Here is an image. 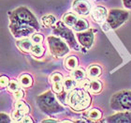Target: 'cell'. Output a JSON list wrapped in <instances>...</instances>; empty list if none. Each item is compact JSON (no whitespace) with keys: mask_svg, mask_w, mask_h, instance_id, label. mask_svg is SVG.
Returning a JSON list of instances; mask_svg holds the SVG:
<instances>
[{"mask_svg":"<svg viewBox=\"0 0 131 123\" xmlns=\"http://www.w3.org/2000/svg\"><path fill=\"white\" fill-rule=\"evenodd\" d=\"M78 17H77L76 14L72 13V12H68V13H66L63 16V22L66 25L68 26H70V27H73L75 24L78 21Z\"/></svg>","mask_w":131,"mask_h":123,"instance_id":"obj_14","label":"cell"},{"mask_svg":"<svg viewBox=\"0 0 131 123\" xmlns=\"http://www.w3.org/2000/svg\"><path fill=\"white\" fill-rule=\"evenodd\" d=\"M42 122H58V120H56V119H44V120H42Z\"/></svg>","mask_w":131,"mask_h":123,"instance_id":"obj_34","label":"cell"},{"mask_svg":"<svg viewBox=\"0 0 131 123\" xmlns=\"http://www.w3.org/2000/svg\"><path fill=\"white\" fill-rule=\"evenodd\" d=\"M124 7L127 10H131V0H123Z\"/></svg>","mask_w":131,"mask_h":123,"instance_id":"obj_32","label":"cell"},{"mask_svg":"<svg viewBox=\"0 0 131 123\" xmlns=\"http://www.w3.org/2000/svg\"><path fill=\"white\" fill-rule=\"evenodd\" d=\"M36 101H37V104L39 107V109L47 115L63 112L64 110L63 106L56 101L53 93L51 90H48L38 95Z\"/></svg>","mask_w":131,"mask_h":123,"instance_id":"obj_3","label":"cell"},{"mask_svg":"<svg viewBox=\"0 0 131 123\" xmlns=\"http://www.w3.org/2000/svg\"><path fill=\"white\" fill-rule=\"evenodd\" d=\"M31 54L37 58H40L44 54V48L41 46L40 43H36L35 45H33L31 49Z\"/></svg>","mask_w":131,"mask_h":123,"instance_id":"obj_23","label":"cell"},{"mask_svg":"<svg viewBox=\"0 0 131 123\" xmlns=\"http://www.w3.org/2000/svg\"><path fill=\"white\" fill-rule=\"evenodd\" d=\"M9 29L17 39L26 38L40 29L36 16L25 7H20L9 12Z\"/></svg>","mask_w":131,"mask_h":123,"instance_id":"obj_1","label":"cell"},{"mask_svg":"<svg viewBox=\"0 0 131 123\" xmlns=\"http://www.w3.org/2000/svg\"><path fill=\"white\" fill-rule=\"evenodd\" d=\"M31 40H32L33 42L35 43H41L42 41H43V37L40 34H38V33H34L31 37Z\"/></svg>","mask_w":131,"mask_h":123,"instance_id":"obj_28","label":"cell"},{"mask_svg":"<svg viewBox=\"0 0 131 123\" xmlns=\"http://www.w3.org/2000/svg\"><path fill=\"white\" fill-rule=\"evenodd\" d=\"M32 40H29V39H23V40H19L17 41V47L19 48L21 51L25 53H31V49L33 47L32 43Z\"/></svg>","mask_w":131,"mask_h":123,"instance_id":"obj_13","label":"cell"},{"mask_svg":"<svg viewBox=\"0 0 131 123\" xmlns=\"http://www.w3.org/2000/svg\"><path fill=\"white\" fill-rule=\"evenodd\" d=\"M65 67L68 70H70V71H73L77 68L78 66V59H77L75 56H68V58H66L65 60Z\"/></svg>","mask_w":131,"mask_h":123,"instance_id":"obj_17","label":"cell"},{"mask_svg":"<svg viewBox=\"0 0 131 123\" xmlns=\"http://www.w3.org/2000/svg\"><path fill=\"white\" fill-rule=\"evenodd\" d=\"M88 87L93 93H99L102 89V83L98 80H93L88 84Z\"/></svg>","mask_w":131,"mask_h":123,"instance_id":"obj_19","label":"cell"},{"mask_svg":"<svg viewBox=\"0 0 131 123\" xmlns=\"http://www.w3.org/2000/svg\"><path fill=\"white\" fill-rule=\"evenodd\" d=\"M21 122H24V123H25V122H30V123H33L34 121H33V119H31L30 117H28V116H25V118H24L22 119V121H21Z\"/></svg>","mask_w":131,"mask_h":123,"instance_id":"obj_33","label":"cell"},{"mask_svg":"<svg viewBox=\"0 0 131 123\" xmlns=\"http://www.w3.org/2000/svg\"><path fill=\"white\" fill-rule=\"evenodd\" d=\"M63 122L65 123V122H72V121H70V120H68V119H66V120H63Z\"/></svg>","mask_w":131,"mask_h":123,"instance_id":"obj_36","label":"cell"},{"mask_svg":"<svg viewBox=\"0 0 131 123\" xmlns=\"http://www.w3.org/2000/svg\"><path fill=\"white\" fill-rule=\"evenodd\" d=\"M0 83H1V88H8L10 82H9V79H8V77H7V76H1V78H0Z\"/></svg>","mask_w":131,"mask_h":123,"instance_id":"obj_29","label":"cell"},{"mask_svg":"<svg viewBox=\"0 0 131 123\" xmlns=\"http://www.w3.org/2000/svg\"><path fill=\"white\" fill-rule=\"evenodd\" d=\"M13 95H14V98L16 99V100H18V101H19V100H22V99L24 98V91L19 88L18 90L14 92Z\"/></svg>","mask_w":131,"mask_h":123,"instance_id":"obj_30","label":"cell"},{"mask_svg":"<svg viewBox=\"0 0 131 123\" xmlns=\"http://www.w3.org/2000/svg\"><path fill=\"white\" fill-rule=\"evenodd\" d=\"M15 109L23 110V111H25V112L27 113V114L29 113V106L25 103V101H21V100H19V101L15 103Z\"/></svg>","mask_w":131,"mask_h":123,"instance_id":"obj_26","label":"cell"},{"mask_svg":"<svg viewBox=\"0 0 131 123\" xmlns=\"http://www.w3.org/2000/svg\"><path fill=\"white\" fill-rule=\"evenodd\" d=\"M10 119H9V117H8L7 114H5V113H1V123H8L10 122Z\"/></svg>","mask_w":131,"mask_h":123,"instance_id":"obj_31","label":"cell"},{"mask_svg":"<svg viewBox=\"0 0 131 123\" xmlns=\"http://www.w3.org/2000/svg\"><path fill=\"white\" fill-rule=\"evenodd\" d=\"M72 8L77 14L86 16L91 12V4L87 0H75L72 4Z\"/></svg>","mask_w":131,"mask_h":123,"instance_id":"obj_9","label":"cell"},{"mask_svg":"<svg viewBox=\"0 0 131 123\" xmlns=\"http://www.w3.org/2000/svg\"><path fill=\"white\" fill-rule=\"evenodd\" d=\"M50 82L52 84V91L56 94H61L64 88L63 75L59 72H53L50 76Z\"/></svg>","mask_w":131,"mask_h":123,"instance_id":"obj_10","label":"cell"},{"mask_svg":"<svg viewBox=\"0 0 131 123\" xmlns=\"http://www.w3.org/2000/svg\"><path fill=\"white\" fill-rule=\"evenodd\" d=\"M48 45L50 48V52L55 58H61L64 56L69 52L68 43H66L61 39L54 37V36H49L47 38Z\"/></svg>","mask_w":131,"mask_h":123,"instance_id":"obj_7","label":"cell"},{"mask_svg":"<svg viewBox=\"0 0 131 123\" xmlns=\"http://www.w3.org/2000/svg\"><path fill=\"white\" fill-rule=\"evenodd\" d=\"M66 102L77 112L83 111L90 106L91 97L84 88H76L66 96Z\"/></svg>","mask_w":131,"mask_h":123,"instance_id":"obj_2","label":"cell"},{"mask_svg":"<svg viewBox=\"0 0 131 123\" xmlns=\"http://www.w3.org/2000/svg\"><path fill=\"white\" fill-rule=\"evenodd\" d=\"M67 26L68 25H66L64 22H56V24L52 26L53 27L52 28V33L54 35L59 36L62 39H64L70 48H72L75 51H79L80 45L76 41L73 32Z\"/></svg>","mask_w":131,"mask_h":123,"instance_id":"obj_6","label":"cell"},{"mask_svg":"<svg viewBox=\"0 0 131 123\" xmlns=\"http://www.w3.org/2000/svg\"><path fill=\"white\" fill-rule=\"evenodd\" d=\"M71 76L76 81H83V79L85 78V72L82 69H76L72 71Z\"/></svg>","mask_w":131,"mask_h":123,"instance_id":"obj_22","label":"cell"},{"mask_svg":"<svg viewBox=\"0 0 131 123\" xmlns=\"http://www.w3.org/2000/svg\"><path fill=\"white\" fill-rule=\"evenodd\" d=\"M87 117L92 120H98L102 117V113L98 109H92L87 113Z\"/></svg>","mask_w":131,"mask_h":123,"instance_id":"obj_25","label":"cell"},{"mask_svg":"<svg viewBox=\"0 0 131 123\" xmlns=\"http://www.w3.org/2000/svg\"><path fill=\"white\" fill-rule=\"evenodd\" d=\"M88 27H89V24L87 23V21L81 18V19H78L77 23L73 26V30L76 32H82V31L87 30Z\"/></svg>","mask_w":131,"mask_h":123,"instance_id":"obj_16","label":"cell"},{"mask_svg":"<svg viewBox=\"0 0 131 123\" xmlns=\"http://www.w3.org/2000/svg\"><path fill=\"white\" fill-rule=\"evenodd\" d=\"M95 32H96V29H87L82 32L77 33V39L80 44L86 49H89L94 42V38H95L94 33Z\"/></svg>","mask_w":131,"mask_h":123,"instance_id":"obj_8","label":"cell"},{"mask_svg":"<svg viewBox=\"0 0 131 123\" xmlns=\"http://www.w3.org/2000/svg\"><path fill=\"white\" fill-rule=\"evenodd\" d=\"M76 82L77 81L74 79L73 77L72 78H66V79H64V88L66 89V91H70L73 88H76Z\"/></svg>","mask_w":131,"mask_h":123,"instance_id":"obj_21","label":"cell"},{"mask_svg":"<svg viewBox=\"0 0 131 123\" xmlns=\"http://www.w3.org/2000/svg\"><path fill=\"white\" fill-rule=\"evenodd\" d=\"M19 83L23 88H30L33 85V78L30 74L24 73L19 77Z\"/></svg>","mask_w":131,"mask_h":123,"instance_id":"obj_15","label":"cell"},{"mask_svg":"<svg viewBox=\"0 0 131 123\" xmlns=\"http://www.w3.org/2000/svg\"><path fill=\"white\" fill-rule=\"evenodd\" d=\"M101 71H102V70H101V68L99 66L92 65L88 68L87 73L89 75V77H91V78H96V77H98L100 75Z\"/></svg>","mask_w":131,"mask_h":123,"instance_id":"obj_18","label":"cell"},{"mask_svg":"<svg viewBox=\"0 0 131 123\" xmlns=\"http://www.w3.org/2000/svg\"><path fill=\"white\" fill-rule=\"evenodd\" d=\"M42 24L44 25V26L46 27H51V26H53V25L56 24V19L53 15H45L44 17H42Z\"/></svg>","mask_w":131,"mask_h":123,"instance_id":"obj_20","label":"cell"},{"mask_svg":"<svg viewBox=\"0 0 131 123\" xmlns=\"http://www.w3.org/2000/svg\"><path fill=\"white\" fill-rule=\"evenodd\" d=\"M110 103L115 111H131V90H123L113 94Z\"/></svg>","mask_w":131,"mask_h":123,"instance_id":"obj_4","label":"cell"},{"mask_svg":"<svg viewBox=\"0 0 131 123\" xmlns=\"http://www.w3.org/2000/svg\"><path fill=\"white\" fill-rule=\"evenodd\" d=\"M19 89V84H18V82L17 81H15V80H13V81H11L10 83H9V85H8V90L10 91V92H15V91H17Z\"/></svg>","mask_w":131,"mask_h":123,"instance_id":"obj_27","label":"cell"},{"mask_svg":"<svg viewBox=\"0 0 131 123\" xmlns=\"http://www.w3.org/2000/svg\"><path fill=\"white\" fill-rule=\"evenodd\" d=\"M76 122H87V120H82V119H80V120H76Z\"/></svg>","mask_w":131,"mask_h":123,"instance_id":"obj_35","label":"cell"},{"mask_svg":"<svg viewBox=\"0 0 131 123\" xmlns=\"http://www.w3.org/2000/svg\"><path fill=\"white\" fill-rule=\"evenodd\" d=\"M26 115H27V113H25V111L16 109L14 112H12V119L14 121H16V122H19V121H22V119Z\"/></svg>","mask_w":131,"mask_h":123,"instance_id":"obj_24","label":"cell"},{"mask_svg":"<svg viewBox=\"0 0 131 123\" xmlns=\"http://www.w3.org/2000/svg\"><path fill=\"white\" fill-rule=\"evenodd\" d=\"M107 122H121V123H131V112L130 111H121L118 114L111 116L106 119Z\"/></svg>","mask_w":131,"mask_h":123,"instance_id":"obj_11","label":"cell"},{"mask_svg":"<svg viewBox=\"0 0 131 123\" xmlns=\"http://www.w3.org/2000/svg\"><path fill=\"white\" fill-rule=\"evenodd\" d=\"M92 18H93L95 21L96 22H104L107 20V17H108V11L104 7H100V6H97L94 8L92 12Z\"/></svg>","mask_w":131,"mask_h":123,"instance_id":"obj_12","label":"cell"},{"mask_svg":"<svg viewBox=\"0 0 131 123\" xmlns=\"http://www.w3.org/2000/svg\"><path fill=\"white\" fill-rule=\"evenodd\" d=\"M128 12L122 10H111L108 12V17H107L106 23L104 25V27H102L105 31L109 29H115L122 25L126 20L128 19Z\"/></svg>","mask_w":131,"mask_h":123,"instance_id":"obj_5","label":"cell"}]
</instances>
